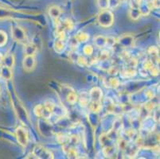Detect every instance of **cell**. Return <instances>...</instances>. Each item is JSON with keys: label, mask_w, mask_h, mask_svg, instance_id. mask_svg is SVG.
Segmentation results:
<instances>
[{"label": "cell", "mask_w": 160, "mask_h": 159, "mask_svg": "<svg viewBox=\"0 0 160 159\" xmlns=\"http://www.w3.org/2000/svg\"><path fill=\"white\" fill-rule=\"evenodd\" d=\"M97 21L99 24L103 27H109L112 25L114 22V16L112 13L108 9L106 10H102L101 12L99 14L98 17H97Z\"/></svg>", "instance_id": "6da1fadb"}, {"label": "cell", "mask_w": 160, "mask_h": 159, "mask_svg": "<svg viewBox=\"0 0 160 159\" xmlns=\"http://www.w3.org/2000/svg\"><path fill=\"white\" fill-rule=\"evenodd\" d=\"M33 154L37 158L41 159H50L53 158V153L42 146H36L33 151Z\"/></svg>", "instance_id": "7a4b0ae2"}, {"label": "cell", "mask_w": 160, "mask_h": 159, "mask_svg": "<svg viewBox=\"0 0 160 159\" xmlns=\"http://www.w3.org/2000/svg\"><path fill=\"white\" fill-rule=\"evenodd\" d=\"M16 133V138L18 140V143L22 147H26L27 146L29 142V135L28 132L24 127H18L15 131Z\"/></svg>", "instance_id": "3957f363"}, {"label": "cell", "mask_w": 160, "mask_h": 159, "mask_svg": "<svg viewBox=\"0 0 160 159\" xmlns=\"http://www.w3.org/2000/svg\"><path fill=\"white\" fill-rule=\"evenodd\" d=\"M11 34H12L13 38L16 42H24L27 40V35H26L24 30L19 26H13L12 30H11Z\"/></svg>", "instance_id": "277c9868"}, {"label": "cell", "mask_w": 160, "mask_h": 159, "mask_svg": "<svg viewBox=\"0 0 160 159\" xmlns=\"http://www.w3.org/2000/svg\"><path fill=\"white\" fill-rule=\"evenodd\" d=\"M36 61L33 56H26L23 59L22 65L23 68H24L27 72H30L33 68H35Z\"/></svg>", "instance_id": "5b68a950"}, {"label": "cell", "mask_w": 160, "mask_h": 159, "mask_svg": "<svg viewBox=\"0 0 160 159\" xmlns=\"http://www.w3.org/2000/svg\"><path fill=\"white\" fill-rule=\"evenodd\" d=\"M33 112H34L35 116L39 118H46V119H48V118L51 116V113L48 112V111H46V108L44 107V105L42 104L37 105L34 107V109H33Z\"/></svg>", "instance_id": "8992f818"}, {"label": "cell", "mask_w": 160, "mask_h": 159, "mask_svg": "<svg viewBox=\"0 0 160 159\" xmlns=\"http://www.w3.org/2000/svg\"><path fill=\"white\" fill-rule=\"evenodd\" d=\"M102 90L98 87H92L89 92L90 100L93 102H100L101 98H102Z\"/></svg>", "instance_id": "52a82bcc"}, {"label": "cell", "mask_w": 160, "mask_h": 159, "mask_svg": "<svg viewBox=\"0 0 160 159\" xmlns=\"http://www.w3.org/2000/svg\"><path fill=\"white\" fill-rule=\"evenodd\" d=\"M62 14V10L58 6H52L49 8V16L55 20H58Z\"/></svg>", "instance_id": "ba28073f"}, {"label": "cell", "mask_w": 160, "mask_h": 159, "mask_svg": "<svg viewBox=\"0 0 160 159\" xmlns=\"http://www.w3.org/2000/svg\"><path fill=\"white\" fill-rule=\"evenodd\" d=\"M37 46L33 43H29L24 47V52L26 56H34L37 52Z\"/></svg>", "instance_id": "9c48e42d"}, {"label": "cell", "mask_w": 160, "mask_h": 159, "mask_svg": "<svg viewBox=\"0 0 160 159\" xmlns=\"http://www.w3.org/2000/svg\"><path fill=\"white\" fill-rule=\"evenodd\" d=\"M66 48V44H65V40L58 38L54 42V49L58 53H62L65 51Z\"/></svg>", "instance_id": "30bf717a"}, {"label": "cell", "mask_w": 160, "mask_h": 159, "mask_svg": "<svg viewBox=\"0 0 160 159\" xmlns=\"http://www.w3.org/2000/svg\"><path fill=\"white\" fill-rule=\"evenodd\" d=\"M106 42H107V37L104 36L98 35L94 37V44L98 48H104V46H106Z\"/></svg>", "instance_id": "8fae6325"}, {"label": "cell", "mask_w": 160, "mask_h": 159, "mask_svg": "<svg viewBox=\"0 0 160 159\" xmlns=\"http://www.w3.org/2000/svg\"><path fill=\"white\" fill-rule=\"evenodd\" d=\"M133 37H132L130 35H124V36L120 37L119 43L121 44L123 46H130L133 44Z\"/></svg>", "instance_id": "7c38bea8"}, {"label": "cell", "mask_w": 160, "mask_h": 159, "mask_svg": "<svg viewBox=\"0 0 160 159\" xmlns=\"http://www.w3.org/2000/svg\"><path fill=\"white\" fill-rule=\"evenodd\" d=\"M0 74L5 80H11L12 78V72H11V68H8V67L3 66L0 68Z\"/></svg>", "instance_id": "4fadbf2b"}, {"label": "cell", "mask_w": 160, "mask_h": 159, "mask_svg": "<svg viewBox=\"0 0 160 159\" xmlns=\"http://www.w3.org/2000/svg\"><path fill=\"white\" fill-rule=\"evenodd\" d=\"M138 8H139V11H140L141 15H144V16L148 15V14H150V12H151V9L150 8L149 6H148V2H144L143 1L139 4Z\"/></svg>", "instance_id": "5bb4252c"}, {"label": "cell", "mask_w": 160, "mask_h": 159, "mask_svg": "<svg viewBox=\"0 0 160 159\" xmlns=\"http://www.w3.org/2000/svg\"><path fill=\"white\" fill-rule=\"evenodd\" d=\"M3 61L4 66L8 67V68H12L14 65V57L12 54H9L6 56L4 57V59H2Z\"/></svg>", "instance_id": "9a60e30c"}, {"label": "cell", "mask_w": 160, "mask_h": 159, "mask_svg": "<svg viewBox=\"0 0 160 159\" xmlns=\"http://www.w3.org/2000/svg\"><path fill=\"white\" fill-rule=\"evenodd\" d=\"M129 16L132 20H138L140 17L141 14L138 7H132L129 11Z\"/></svg>", "instance_id": "2e32d148"}, {"label": "cell", "mask_w": 160, "mask_h": 159, "mask_svg": "<svg viewBox=\"0 0 160 159\" xmlns=\"http://www.w3.org/2000/svg\"><path fill=\"white\" fill-rule=\"evenodd\" d=\"M76 39L78 41V42H86L89 39V35L85 32H79L78 34L75 36Z\"/></svg>", "instance_id": "e0dca14e"}, {"label": "cell", "mask_w": 160, "mask_h": 159, "mask_svg": "<svg viewBox=\"0 0 160 159\" xmlns=\"http://www.w3.org/2000/svg\"><path fill=\"white\" fill-rule=\"evenodd\" d=\"M67 101L68 103H69L70 104H74V103H77L78 100V95L76 94V92H74L73 91L71 92H69V94L67 95Z\"/></svg>", "instance_id": "ac0fdd59"}, {"label": "cell", "mask_w": 160, "mask_h": 159, "mask_svg": "<svg viewBox=\"0 0 160 159\" xmlns=\"http://www.w3.org/2000/svg\"><path fill=\"white\" fill-rule=\"evenodd\" d=\"M115 152H116V150H115V147L111 145H108L105 146L104 150V154L106 157H111V156H113L115 154Z\"/></svg>", "instance_id": "d6986e66"}, {"label": "cell", "mask_w": 160, "mask_h": 159, "mask_svg": "<svg viewBox=\"0 0 160 159\" xmlns=\"http://www.w3.org/2000/svg\"><path fill=\"white\" fill-rule=\"evenodd\" d=\"M136 70L133 69L132 68H128V69L123 71L121 73L122 77H124V78H131V77L136 76Z\"/></svg>", "instance_id": "ffe728a7"}, {"label": "cell", "mask_w": 160, "mask_h": 159, "mask_svg": "<svg viewBox=\"0 0 160 159\" xmlns=\"http://www.w3.org/2000/svg\"><path fill=\"white\" fill-rule=\"evenodd\" d=\"M90 109L92 112H95V113H98L101 108H102V106H101V103L100 102H93L92 101V103H90Z\"/></svg>", "instance_id": "44dd1931"}, {"label": "cell", "mask_w": 160, "mask_h": 159, "mask_svg": "<svg viewBox=\"0 0 160 159\" xmlns=\"http://www.w3.org/2000/svg\"><path fill=\"white\" fill-rule=\"evenodd\" d=\"M69 138H70V137L66 136L65 134H62V133L58 134L56 137L58 142H59V143H62V144L67 143V142L69 141Z\"/></svg>", "instance_id": "7402d4cb"}, {"label": "cell", "mask_w": 160, "mask_h": 159, "mask_svg": "<svg viewBox=\"0 0 160 159\" xmlns=\"http://www.w3.org/2000/svg\"><path fill=\"white\" fill-rule=\"evenodd\" d=\"M55 105L56 104H55L54 103H53V102L50 101V100H48V101H46V103H45L44 107L46 108V111H48L49 112L52 113L55 107Z\"/></svg>", "instance_id": "603a6c76"}, {"label": "cell", "mask_w": 160, "mask_h": 159, "mask_svg": "<svg viewBox=\"0 0 160 159\" xmlns=\"http://www.w3.org/2000/svg\"><path fill=\"white\" fill-rule=\"evenodd\" d=\"M66 154H68V157H69V158H78V151H76V149L72 148V147H71V148L69 149Z\"/></svg>", "instance_id": "cb8c5ba5"}, {"label": "cell", "mask_w": 160, "mask_h": 159, "mask_svg": "<svg viewBox=\"0 0 160 159\" xmlns=\"http://www.w3.org/2000/svg\"><path fill=\"white\" fill-rule=\"evenodd\" d=\"M97 5L101 10H106L108 7V0H97Z\"/></svg>", "instance_id": "d4e9b609"}, {"label": "cell", "mask_w": 160, "mask_h": 159, "mask_svg": "<svg viewBox=\"0 0 160 159\" xmlns=\"http://www.w3.org/2000/svg\"><path fill=\"white\" fill-rule=\"evenodd\" d=\"M77 63L81 67H84V66H86L88 65V61H87L86 58L85 57L83 56H79L78 57V60H77Z\"/></svg>", "instance_id": "484cf974"}, {"label": "cell", "mask_w": 160, "mask_h": 159, "mask_svg": "<svg viewBox=\"0 0 160 159\" xmlns=\"http://www.w3.org/2000/svg\"><path fill=\"white\" fill-rule=\"evenodd\" d=\"M120 4V0H108V7L110 9H115Z\"/></svg>", "instance_id": "4316f807"}, {"label": "cell", "mask_w": 160, "mask_h": 159, "mask_svg": "<svg viewBox=\"0 0 160 159\" xmlns=\"http://www.w3.org/2000/svg\"><path fill=\"white\" fill-rule=\"evenodd\" d=\"M7 41V33L5 32L0 30V46H2L5 45V43Z\"/></svg>", "instance_id": "83f0119b"}, {"label": "cell", "mask_w": 160, "mask_h": 159, "mask_svg": "<svg viewBox=\"0 0 160 159\" xmlns=\"http://www.w3.org/2000/svg\"><path fill=\"white\" fill-rule=\"evenodd\" d=\"M83 51H84V53H85V55L91 56V55L92 54V52H93V48H92V46H90V45H86V46L84 47Z\"/></svg>", "instance_id": "f1b7e54d"}, {"label": "cell", "mask_w": 160, "mask_h": 159, "mask_svg": "<svg viewBox=\"0 0 160 159\" xmlns=\"http://www.w3.org/2000/svg\"><path fill=\"white\" fill-rule=\"evenodd\" d=\"M64 28L67 29L69 30H72L73 29V22H72L71 20L66 19L65 22H64Z\"/></svg>", "instance_id": "f546056e"}, {"label": "cell", "mask_w": 160, "mask_h": 159, "mask_svg": "<svg viewBox=\"0 0 160 159\" xmlns=\"http://www.w3.org/2000/svg\"><path fill=\"white\" fill-rule=\"evenodd\" d=\"M109 81H110V87H115V88L119 87V85L120 84V81L117 78H111L109 80Z\"/></svg>", "instance_id": "4dcf8cb0"}, {"label": "cell", "mask_w": 160, "mask_h": 159, "mask_svg": "<svg viewBox=\"0 0 160 159\" xmlns=\"http://www.w3.org/2000/svg\"><path fill=\"white\" fill-rule=\"evenodd\" d=\"M145 96L148 100H152V99L155 98V93L152 89H148L145 92Z\"/></svg>", "instance_id": "1f68e13d"}, {"label": "cell", "mask_w": 160, "mask_h": 159, "mask_svg": "<svg viewBox=\"0 0 160 159\" xmlns=\"http://www.w3.org/2000/svg\"><path fill=\"white\" fill-rule=\"evenodd\" d=\"M153 61L151 60H147L143 63V68L146 70H150L152 67H153Z\"/></svg>", "instance_id": "d6a6232c"}, {"label": "cell", "mask_w": 160, "mask_h": 159, "mask_svg": "<svg viewBox=\"0 0 160 159\" xmlns=\"http://www.w3.org/2000/svg\"><path fill=\"white\" fill-rule=\"evenodd\" d=\"M80 104L82 106V107H86L89 104V99L88 97H85V96H82L81 99H80Z\"/></svg>", "instance_id": "836d02e7"}, {"label": "cell", "mask_w": 160, "mask_h": 159, "mask_svg": "<svg viewBox=\"0 0 160 159\" xmlns=\"http://www.w3.org/2000/svg\"><path fill=\"white\" fill-rule=\"evenodd\" d=\"M119 147H120V148L121 149V150H123V151H124V150H126L128 147V142L126 141V140L124 139H120V141H119Z\"/></svg>", "instance_id": "e575fe53"}, {"label": "cell", "mask_w": 160, "mask_h": 159, "mask_svg": "<svg viewBox=\"0 0 160 159\" xmlns=\"http://www.w3.org/2000/svg\"><path fill=\"white\" fill-rule=\"evenodd\" d=\"M148 52H149V54L152 55V56L157 57L158 52V49H157L156 47H155V46H151V47H150L149 49H148Z\"/></svg>", "instance_id": "d590c367"}, {"label": "cell", "mask_w": 160, "mask_h": 159, "mask_svg": "<svg viewBox=\"0 0 160 159\" xmlns=\"http://www.w3.org/2000/svg\"><path fill=\"white\" fill-rule=\"evenodd\" d=\"M109 57V52L108 50H104L101 52L100 53V60L101 61H105V60H108Z\"/></svg>", "instance_id": "8d00e7d4"}, {"label": "cell", "mask_w": 160, "mask_h": 159, "mask_svg": "<svg viewBox=\"0 0 160 159\" xmlns=\"http://www.w3.org/2000/svg\"><path fill=\"white\" fill-rule=\"evenodd\" d=\"M108 71L110 75H116L119 72V69L116 66H110V68L108 69Z\"/></svg>", "instance_id": "74e56055"}, {"label": "cell", "mask_w": 160, "mask_h": 159, "mask_svg": "<svg viewBox=\"0 0 160 159\" xmlns=\"http://www.w3.org/2000/svg\"><path fill=\"white\" fill-rule=\"evenodd\" d=\"M122 127V122L120 120H116L114 122V125H113V130L116 131H118L120 130V128H121Z\"/></svg>", "instance_id": "f35d334b"}, {"label": "cell", "mask_w": 160, "mask_h": 159, "mask_svg": "<svg viewBox=\"0 0 160 159\" xmlns=\"http://www.w3.org/2000/svg\"><path fill=\"white\" fill-rule=\"evenodd\" d=\"M150 72H151V75L153 76H158V73H159V69H158V68L157 66H154L150 69Z\"/></svg>", "instance_id": "ab89813d"}, {"label": "cell", "mask_w": 160, "mask_h": 159, "mask_svg": "<svg viewBox=\"0 0 160 159\" xmlns=\"http://www.w3.org/2000/svg\"><path fill=\"white\" fill-rule=\"evenodd\" d=\"M116 43L115 42V39L113 37H108L107 38V42H106V46H113Z\"/></svg>", "instance_id": "60d3db41"}, {"label": "cell", "mask_w": 160, "mask_h": 159, "mask_svg": "<svg viewBox=\"0 0 160 159\" xmlns=\"http://www.w3.org/2000/svg\"><path fill=\"white\" fill-rule=\"evenodd\" d=\"M78 44H79V42H78V41L76 39V37H72V39H71L70 41V46H72V47H77V46H78Z\"/></svg>", "instance_id": "b9f144b4"}, {"label": "cell", "mask_w": 160, "mask_h": 159, "mask_svg": "<svg viewBox=\"0 0 160 159\" xmlns=\"http://www.w3.org/2000/svg\"><path fill=\"white\" fill-rule=\"evenodd\" d=\"M126 135L129 137V138H132L135 135V130L129 129L126 131Z\"/></svg>", "instance_id": "7bdbcfd3"}, {"label": "cell", "mask_w": 160, "mask_h": 159, "mask_svg": "<svg viewBox=\"0 0 160 159\" xmlns=\"http://www.w3.org/2000/svg\"><path fill=\"white\" fill-rule=\"evenodd\" d=\"M128 62H129V68H133V67L136 66V65H137V61H136L135 59L130 60V61H128Z\"/></svg>", "instance_id": "ee69618b"}]
</instances>
